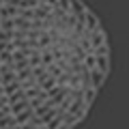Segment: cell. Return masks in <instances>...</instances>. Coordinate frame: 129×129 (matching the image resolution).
<instances>
[{
	"label": "cell",
	"instance_id": "obj_10",
	"mask_svg": "<svg viewBox=\"0 0 129 129\" xmlns=\"http://www.w3.org/2000/svg\"><path fill=\"white\" fill-rule=\"evenodd\" d=\"M0 5H2V0H0Z\"/></svg>",
	"mask_w": 129,
	"mask_h": 129
},
{
	"label": "cell",
	"instance_id": "obj_7",
	"mask_svg": "<svg viewBox=\"0 0 129 129\" xmlns=\"http://www.w3.org/2000/svg\"><path fill=\"white\" fill-rule=\"evenodd\" d=\"M17 88H22V84H19L17 80H13V82H9V84H5V86H2V92H5V95H11V92L17 90Z\"/></svg>",
	"mask_w": 129,
	"mask_h": 129
},
{
	"label": "cell",
	"instance_id": "obj_6",
	"mask_svg": "<svg viewBox=\"0 0 129 129\" xmlns=\"http://www.w3.org/2000/svg\"><path fill=\"white\" fill-rule=\"evenodd\" d=\"M5 127H17V120H15L13 114H5V116H0V129H5Z\"/></svg>",
	"mask_w": 129,
	"mask_h": 129
},
{
	"label": "cell",
	"instance_id": "obj_9",
	"mask_svg": "<svg viewBox=\"0 0 129 129\" xmlns=\"http://www.w3.org/2000/svg\"><path fill=\"white\" fill-rule=\"evenodd\" d=\"M2 5H15V7H19V0H2Z\"/></svg>",
	"mask_w": 129,
	"mask_h": 129
},
{
	"label": "cell",
	"instance_id": "obj_2",
	"mask_svg": "<svg viewBox=\"0 0 129 129\" xmlns=\"http://www.w3.org/2000/svg\"><path fill=\"white\" fill-rule=\"evenodd\" d=\"M82 24H84V30H86V32H90V30H95V28H99V19H97V15L92 13L90 9L84 11V15H82Z\"/></svg>",
	"mask_w": 129,
	"mask_h": 129
},
{
	"label": "cell",
	"instance_id": "obj_8",
	"mask_svg": "<svg viewBox=\"0 0 129 129\" xmlns=\"http://www.w3.org/2000/svg\"><path fill=\"white\" fill-rule=\"evenodd\" d=\"M0 28L2 30H13V17H2L0 19Z\"/></svg>",
	"mask_w": 129,
	"mask_h": 129
},
{
	"label": "cell",
	"instance_id": "obj_3",
	"mask_svg": "<svg viewBox=\"0 0 129 129\" xmlns=\"http://www.w3.org/2000/svg\"><path fill=\"white\" fill-rule=\"evenodd\" d=\"M95 69L110 73V54H95Z\"/></svg>",
	"mask_w": 129,
	"mask_h": 129
},
{
	"label": "cell",
	"instance_id": "obj_1",
	"mask_svg": "<svg viewBox=\"0 0 129 129\" xmlns=\"http://www.w3.org/2000/svg\"><path fill=\"white\" fill-rule=\"evenodd\" d=\"M106 78H108V73H103V71H99V69H88V84H90L92 88H99L103 86V82H106Z\"/></svg>",
	"mask_w": 129,
	"mask_h": 129
},
{
	"label": "cell",
	"instance_id": "obj_4",
	"mask_svg": "<svg viewBox=\"0 0 129 129\" xmlns=\"http://www.w3.org/2000/svg\"><path fill=\"white\" fill-rule=\"evenodd\" d=\"M84 11H86V7H84L82 0H69V11H67V13H71L75 19H82Z\"/></svg>",
	"mask_w": 129,
	"mask_h": 129
},
{
	"label": "cell",
	"instance_id": "obj_5",
	"mask_svg": "<svg viewBox=\"0 0 129 129\" xmlns=\"http://www.w3.org/2000/svg\"><path fill=\"white\" fill-rule=\"evenodd\" d=\"M17 15V7L15 5H0V19L2 17H15Z\"/></svg>",
	"mask_w": 129,
	"mask_h": 129
}]
</instances>
